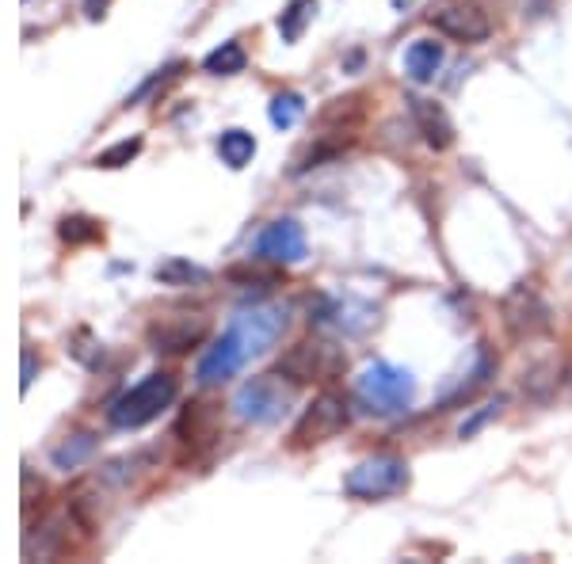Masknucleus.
Wrapping results in <instances>:
<instances>
[{
    "label": "nucleus",
    "instance_id": "f257e3e1",
    "mask_svg": "<svg viewBox=\"0 0 572 564\" xmlns=\"http://www.w3.org/2000/svg\"><path fill=\"white\" fill-rule=\"evenodd\" d=\"M355 397L370 416H401L416 401V378L412 370L393 363H370L355 378Z\"/></svg>",
    "mask_w": 572,
    "mask_h": 564
},
{
    "label": "nucleus",
    "instance_id": "f03ea898",
    "mask_svg": "<svg viewBox=\"0 0 572 564\" xmlns=\"http://www.w3.org/2000/svg\"><path fill=\"white\" fill-rule=\"evenodd\" d=\"M172 401H176V378L157 370V374H145L138 385H130L126 393H119L107 408V420L119 431H138L157 420Z\"/></svg>",
    "mask_w": 572,
    "mask_h": 564
},
{
    "label": "nucleus",
    "instance_id": "7ed1b4c3",
    "mask_svg": "<svg viewBox=\"0 0 572 564\" xmlns=\"http://www.w3.org/2000/svg\"><path fill=\"white\" fill-rule=\"evenodd\" d=\"M348 370V355L344 347L328 340H298L294 347H286L275 363V374H283L290 385H325L336 382Z\"/></svg>",
    "mask_w": 572,
    "mask_h": 564
},
{
    "label": "nucleus",
    "instance_id": "20e7f679",
    "mask_svg": "<svg viewBox=\"0 0 572 564\" xmlns=\"http://www.w3.org/2000/svg\"><path fill=\"white\" fill-rule=\"evenodd\" d=\"M412 473L409 462L397 458V454H374L367 462H359L344 477V492L351 500H389V496H401L409 488Z\"/></svg>",
    "mask_w": 572,
    "mask_h": 564
},
{
    "label": "nucleus",
    "instance_id": "39448f33",
    "mask_svg": "<svg viewBox=\"0 0 572 564\" xmlns=\"http://www.w3.org/2000/svg\"><path fill=\"white\" fill-rule=\"evenodd\" d=\"M294 393L283 385V374H264V378H248L237 397H233V416L241 423H256V427H271L290 412Z\"/></svg>",
    "mask_w": 572,
    "mask_h": 564
},
{
    "label": "nucleus",
    "instance_id": "423d86ee",
    "mask_svg": "<svg viewBox=\"0 0 572 564\" xmlns=\"http://www.w3.org/2000/svg\"><path fill=\"white\" fill-rule=\"evenodd\" d=\"M500 317H504V328H508L511 340L527 343V340H538V336H546L553 324V313L546 298L527 286V282H515L508 294H504V302H500Z\"/></svg>",
    "mask_w": 572,
    "mask_h": 564
},
{
    "label": "nucleus",
    "instance_id": "0eeeda50",
    "mask_svg": "<svg viewBox=\"0 0 572 564\" xmlns=\"http://www.w3.org/2000/svg\"><path fill=\"white\" fill-rule=\"evenodd\" d=\"M348 423H351V404L344 401L340 393H321V397L302 412V420L294 423L290 443L298 446V450L321 446L328 443V439H336L340 431H348Z\"/></svg>",
    "mask_w": 572,
    "mask_h": 564
},
{
    "label": "nucleus",
    "instance_id": "6e6552de",
    "mask_svg": "<svg viewBox=\"0 0 572 564\" xmlns=\"http://www.w3.org/2000/svg\"><path fill=\"white\" fill-rule=\"evenodd\" d=\"M229 328L237 332V340H241L248 359H260L267 347H275V340L283 336L286 305H275V302L245 305V309H237V313H233Z\"/></svg>",
    "mask_w": 572,
    "mask_h": 564
},
{
    "label": "nucleus",
    "instance_id": "1a4fd4ad",
    "mask_svg": "<svg viewBox=\"0 0 572 564\" xmlns=\"http://www.w3.org/2000/svg\"><path fill=\"white\" fill-rule=\"evenodd\" d=\"M309 324L336 332V336H367L378 324V305L363 302V298H317V305L309 309Z\"/></svg>",
    "mask_w": 572,
    "mask_h": 564
},
{
    "label": "nucleus",
    "instance_id": "9d476101",
    "mask_svg": "<svg viewBox=\"0 0 572 564\" xmlns=\"http://www.w3.org/2000/svg\"><path fill=\"white\" fill-rule=\"evenodd\" d=\"M210 336V321L206 317H161L145 328V343L153 355H187L191 347Z\"/></svg>",
    "mask_w": 572,
    "mask_h": 564
},
{
    "label": "nucleus",
    "instance_id": "9b49d317",
    "mask_svg": "<svg viewBox=\"0 0 572 564\" xmlns=\"http://www.w3.org/2000/svg\"><path fill=\"white\" fill-rule=\"evenodd\" d=\"M245 363H248V355H245V347H241V340H237V332L225 328L222 336L206 347V355L199 359V366H195V382L203 385V389L222 385V382H229Z\"/></svg>",
    "mask_w": 572,
    "mask_h": 564
},
{
    "label": "nucleus",
    "instance_id": "f8f14e48",
    "mask_svg": "<svg viewBox=\"0 0 572 564\" xmlns=\"http://www.w3.org/2000/svg\"><path fill=\"white\" fill-rule=\"evenodd\" d=\"M256 256L267 263H302L306 260V229L294 222V218H279V222H271L256 237Z\"/></svg>",
    "mask_w": 572,
    "mask_h": 564
},
{
    "label": "nucleus",
    "instance_id": "ddd939ff",
    "mask_svg": "<svg viewBox=\"0 0 572 564\" xmlns=\"http://www.w3.org/2000/svg\"><path fill=\"white\" fill-rule=\"evenodd\" d=\"M431 27L454 42H485L492 35V20L477 4H447L431 12Z\"/></svg>",
    "mask_w": 572,
    "mask_h": 564
},
{
    "label": "nucleus",
    "instance_id": "4468645a",
    "mask_svg": "<svg viewBox=\"0 0 572 564\" xmlns=\"http://www.w3.org/2000/svg\"><path fill=\"white\" fill-rule=\"evenodd\" d=\"M409 107H412V119H416V130H420V134H424V141H428V149L443 153V149H450V145H454V122H450V115L439 107V103L412 96Z\"/></svg>",
    "mask_w": 572,
    "mask_h": 564
},
{
    "label": "nucleus",
    "instance_id": "2eb2a0df",
    "mask_svg": "<svg viewBox=\"0 0 572 564\" xmlns=\"http://www.w3.org/2000/svg\"><path fill=\"white\" fill-rule=\"evenodd\" d=\"M157 450H134V454H123V458H111V462L100 469V481L111 484V488H130V484H138L149 473V469H157Z\"/></svg>",
    "mask_w": 572,
    "mask_h": 564
},
{
    "label": "nucleus",
    "instance_id": "dca6fc26",
    "mask_svg": "<svg viewBox=\"0 0 572 564\" xmlns=\"http://www.w3.org/2000/svg\"><path fill=\"white\" fill-rule=\"evenodd\" d=\"M214 416H210V404L203 401H191L184 408V416L176 423V439L184 450H199V446H210L214 443Z\"/></svg>",
    "mask_w": 572,
    "mask_h": 564
},
{
    "label": "nucleus",
    "instance_id": "f3484780",
    "mask_svg": "<svg viewBox=\"0 0 572 564\" xmlns=\"http://www.w3.org/2000/svg\"><path fill=\"white\" fill-rule=\"evenodd\" d=\"M439 65H443V46L431 39H416L405 50V69H409V77L416 84H428L435 73H439Z\"/></svg>",
    "mask_w": 572,
    "mask_h": 564
},
{
    "label": "nucleus",
    "instance_id": "a211bd4d",
    "mask_svg": "<svg viewBox=\"0 0 572 564\" xmlns=\"http://www.w3.org/2000/svg\"><path fill=\"white\" fill-rule=\"evenodd\" d=\"M96 435L92 431H77V435H65L62 443L54 446V454H50V462H54V469H62V473H69V469H81L92 454H96Z\"/></svg>",
    "mask_w": 572,
    "mask_h": 564
},
{
    "label": "nucleus",
    "instance_id": "6ab92c4d",
    "mask_svg": "<svg viewBox=\"0 0 572 564\" xmlns=\"http://www.w3.org/2000/svg\"><path fill=\"white\" fill-rule=\"evenodd\" d=\"M153 275H157L161 286H203V282H210V271L199 267V263L184 260V256H168V260H161Z\"/></svg>",
    "mask_w": 572,
    "mask_h": 564
},
{
    "label": "nucleus",
    "instance_id": "aec40b11",
    "mask_svg": "<svg viewBox=\"0 0 572 564\" xmlns=\"http://www.w3.org/2000/svg\"><path fill=\"white\" fill-rule=\"evenodd\" d=\"M492 370H496V363H492V355H489V347L481 343L477 347V366L470 370V382H458V389H450V393H443V408H450V404H462V401H470L477 389H485L492 378Z\"/></svg>",
    "mask_w": 572,
    "mask_h": 564
},
{
    "label": "nucleus",
    "instance_id": "412c9836",
    "mask_svg": "<svg viewBox=\"0 0 572 564\" xmlns=\"http://www.w3.org/2000/svg\"><path fill=\"white\" fill-rule=\"evenodd\" d=\"M245 65H248V54L237 39L222 42L218 50H210V54L203 58V69L210 73V77H233V73H241Z\"/></svg>",
    "mask_w": 572,
    "mask_h": 564
},
{
    "label": "nucleus",
    "instance_id": "4be33fe9",
    "mask_svg": "<svg viewBox=\"0 0 572 564\" xmlns=\"http://www.w3.org/2000/svg\"><path fill=\"white\" fill-rule=\"evenodd\" d=\"M218 153H222V161L229 168H245L256 157V138L248 130H241V126H233V130H225L218 138Z\"/></svg>",
    "mask_w": 572,
    "mask_h": 564
},
{
    "label": "nucleus",
    "instance_id": "5701e85b",
    "mask_svg": "<svg viewBox=\"0 0 572 564\" xmlns=\"http://www.w3.org/2000/svg\"><path fill=\"white\" fill-rule=\"evenodd\" d=\"M306 115V100L298 96V92H275L271 103H267V119L275 130H290V126H298Z\"/></svg>",
    "mask_w": 572,
    "mask_h": 564
},
{
    "label": "nucleus",
    "instance_id": "b1692460",
    "mask_svg": "<svg viewBox=\"0 0 572 564\" xmlns=\"http://www.w3.org/2000/svg\"><path fill=\"white\" fill-rule=\"evenodd\" d=\"M313 12H317V0H290L286 12L279 16V35H283V42L302 39L309 20H313Z\"/></svg>",
    "mask_w": 572,
    "mask_h": 564
},
{
    "label": "nucleus",
    "instance_id": "393cba45",
    "mask_svg": "<svg viewBox=\"0 0 572 564\" xmlns=\"http://www.w3.org/2000/svg\"><path fill=\"white\" fill-rule=\"evenodd\" d=\"M58 237H62L65 244H92L103 237V225L96 222V218H88V214H69V218H62V225H58Z\"/></svg>",
    "mask_w": 572,
    "mask_h": 564
},
{
    "label": "nucleus",
    "instance_id": "a878e982",
    "mask_svg": "<svg viewBox=\"0 0 572 564\" xmlns=\"http://www.w3.org/2000/svg\"><path fill=\"white\" fill-rule=\"evenodd\" d=\"M557 382H561V370L553 363H542L523 374V393H531L534 401H546L553 389H557Z\"/></svg>",
    "mask_w": 572,
    "mask_h": 564
},
{
    "label": "nucleus",
    "instance_id": "bb28decb",
    "mask_svg": "<svg viewBox=\"0 0 572 564\" xmlns=\"http://www.w3.org/2000/svg\"><path fill=\"white\" fill-rule=\"evenodd\" d=\"M142 145L145 141L142 138H126V141H115L111 149H103L100 157H96V168H123V164H130L138 153H142Z\"/></svg>",
    "mask_w": 572,
    "mask_h": 564
},
{
    "label": "nucleus",
    "instance_id": "cd10ccee",
    "mask_svg": "<svg viewBox=\"0 0 572 564\" xmlns=\"http://www.w3.org/2000/svg\"><path fill=\"white\" fill-rule=\"evenodd\" d=\"M500 412H504V397H496L492 404L477 408L470 420H462V427H458V439H473V435H477V431H485V427H489V423L496 420Z\"/></svg>",
    "mask_w": 572,
    "mask_h": 564
},
{
    "label": "nucleus",
    "instance_id": "c85d7f7f",
    "mask_svg": "<svg viewBox=\"0 0 572 564\" xmlns=\"http://www.w3.org/2000/svg\"><path fill=\"white\" fill-rule=\"evenodd\" d=\"M42 492H46V484L35 481V469H27V465H23V511H31L35 496H42Z\"/></svg>",
    "mask_w": 572,
    "mask_h": 564
},
{
    "label": "nucleus",
    "instance_id": "c756f323",
    "mask_svg": "<svg viewBox=\"0 0 572 564\" xmlns=\"http://www.w3.org/2000/svg\"><path fill=\"white\" fill-rule=\"evenodd\" d=\"M229 279L233 282H267V286H271V282H279V275H275V271H271V275H260V271H252V267H229Z\"/></svg>",
    "mask_w": 572,
    "mask_h": 564
},
{
    "label": "nucleus",
    "instance_id": "7c9ffc66",
    "mask_svg": "<svg viewBox=\"0 0 572 564\" xmlns=\"http://www.w3.org/2000/svg\"><path fill=\"white\" fill-rule=\"evenodd\" d=\"M35 370H39V366H35V351H31V347H23V382H20L23 393H31V385H35Z\"/></svg>",
    "mask_w": 572,
    "mask_h": 564
},
{
    "label": "nucleus",
    "instance_id": "2f4dec72",
    "mask_svg": "<svg viewBox=\"0 0 572 564\" xmlns=\"http://www.w3.org/2000/svg\"><path fill=\"white\" fill-rule=\"evenodd\" d=\"M107 8H111V0H84V16L96 23L107 16Z\"/></svg>",
    "mask_w": 572,
    "mask_h": 564
},
{
    "label": "nucleus",
    "instance_id": "473e14b6",
    "mask_svg": "<svg viewBox=\"0 0 572 564\" xmlns=\"http://www.w3.org/2000/svg\"><path fill=\"white\" fill-rule=\"evenodd\" d=\"M565 378H569V382H572V363H569V370H565Z\"/></svg>",
    "mask_w": 572,
    "mask_h": 564
}]
</instances>
